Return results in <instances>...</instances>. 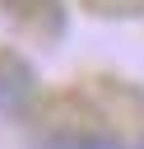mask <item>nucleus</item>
Here are the masks:
<instances>
[{"label": "nucleus", "instance_id": "nucleus-2", "mask_svg": "<svg viewBox=\"0 0 144 149\" xmlns=\"http://www.w3.org/2000/svg\"><path fill=\"white\" fill-rule=\"evenodd\" d=\"M5 5H9L14 14H23V19L37 14V9H56V0H5Z\"/></svg>", "mask_w": 144, "mask_h": 149}, {"label": "nucleus", "instance_id": "nucleus-1", "mask_svg": "<svg viewBox=\"0 0 144 149\" xmlns=\"http://www.w3.org/2000/svg\"><path fill=\"white\" fill-rule=\"evenodd\" d=\"M42 149H130V144H125V140H116V135L79 130V135H56V140H46Z\"/></svg>", "mask_w": 144, "mask_h": 149}, {"label": "nucleus", "instance_id": "nucleus-3", "mask_svg": "<svg viewBox=\"0 0 144 149\" xmlns=\"http://www.w3.org/2000/svg\"><path fill=\"white\" fill-rule=\"evenodd\" d=\"M139 149H144V144H139Z\"/></svg>", "mask_w": 144, "mask_h": 149}]
</instances>
